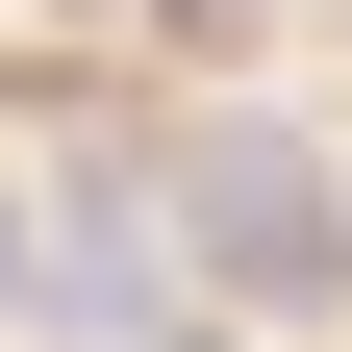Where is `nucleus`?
<instances>
[{"instance_id":"2","label":"nucleus","mask_w":352,"mask_h":352,"mask_svg":"<svg viewBox=\"0 0 352 352\" xmlns=\"http://www.w3.org/2000/svg\"><path fill=\"white\" fill-rule=\"evenodd\" d=\"M0 302H25V201H0Z\"/></svg>"},{"instance_id":"1","label":"nucleus","mask_w":352,"mask_h":352,"mask_svg":"<svg viewBox=\"0 0 352 352\" xmlns=\"http://www.w3.org/2000/svg\"><path fill=\"white\" fill-rule=\"evenodd\" d=\"M151 201L201 227V277H227V302H327V277H352V176L302 151V126H176Z\"/></svg>"}]
</instances>
